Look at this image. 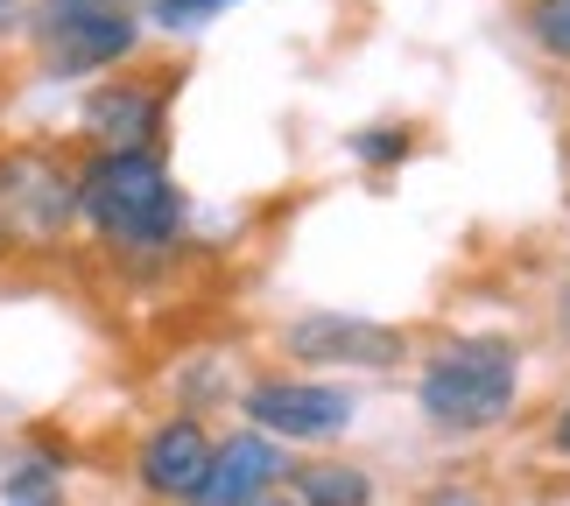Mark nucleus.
I'll list each match as a JSON object with an SVG mask.
<instances>
[{"label": "nucleus", "instance_id": "1", "mask_svg": "<svg viewBox=\"0 0 570 506\" xmlns=\"http://www.w3.org/2000/svg\"><path fill=\"white\" fill-rule=\"evenodd\" d=\"M78 218L114 254H156L184 232V190L169 183L163 148L135 156H85L78 162Z\"/></svg>", "mask_w": 570, "mask_h": 506}, {"label": "nucleus", "instance_id": "2", "mask_svg": "<svg viewBox=\"0 0 570 506\" xmlns=\"http://www.w3.org/2000/svg\"><path fill=\"white\" fill-rule=\"evenodd\" d=\"M514 387H521L514 338H458L423 366L415 401H423V423L436 436H479V429L508 423Z\"/></svg>", "mask_w": 570, "mask_h": 506}, {"label": "nucleus", "instance_id": "3", "mask_svg": "<svg viewBox=\"0 0 570 506\" xmlns=\"http://www.w3.org/2000/svg\"><path fill=\"white\" fill-rule=\"evenodd\" d=\"M29 42L42 57V78L78 85L141 50V14H135V0H36Z\"/></svg>", "mask_w": 570, "mask_h": 506}, {"label": "nucleus", "instance_id": "4", "mask_svg": "<svg viewBox=\"0 0 570 506\" xmlns=\"http://www.w3.org/2000/svg\"><path fill=\"white\" fill-rule=\"evenodd\" d=\"M78 226V169L42 156V148H14L0 156V232L8 239H63Z\"/></svg>", "mask_w": 570, "mask_h": 506}, {"label": "nucleus", "instance_id": "5", "mask_svg": "<svg viewBox=\"0 0 570 506\" xmlns=\"http://www.w3.org/2000/svg\"><path fill=\"white\" fill-rule=\"evenodd\" d=\"M239 408H247V429L275 436V444H332L353 423V394L324 380H254Z\"/></svg>", "mask_w": 570, "mask_h": 506}, {"label": "nucleus", "instance_id": "6", "mask_svg": "<svg viewBox=\"0 0 570 506\" xmlns=\"http://www.w3.org/2000/svg\"><path fill=\"white\" fill-rule=\"evenodd\" d=\"M169 92H177V78H114L99 92H85V141H92V156L163 148Z\"/></svg>", "mask_w": 570, "mask_h": 506}, {"label": "nucleus", "instance_id": "7", "mask_svg": "<svg viewBox=\"0 0 570 506\" xmlns=\"http://www.w3.org/2000/svg\"><path fill=\"white\" fill-rule=\"evenodd\" d=\"M282 345H289V359H303V366H366V373H387V366L409 359V338L394 331V324L345 317V310L296 317L289 331H282Z\"/></svg>", "mask_w": 570, "mask_h": 506}, {"label": "nucleus", "instance_id": "8", "mask_svg": "<svg viewBox=\"0 0 570 506\" xmlns=\"http://www.w3.org/2000/svg\"><path fill=\"white\" fill-rule=\"evenodd\" d=\"M205 465H212V436L197 415H169L141 436L135 450V486L148 499H169V506H190V493L205 486Z\"/></svg>", "mask_w": 570, "mask_h": 506}, {"label": "nucleus", "instance_id": "9", "mask_svg": "<svg viewBox=\"0 0 570 506\" xmlns=\"http://www.w3.org/2000/svg\"><path fill=\"white\" fill-rule=\"evenodd\" d=\"M289 465H282V444L261 429H239L226 444H212V465H205V486L190 493V506H261Z\"/></svg>", "mask_w": 570, "mask_h": 506}, {"label": "nucleus", "instance_id": "10", "mask_svg": "<svg viewBox=\"0 0 570 506\" xmlns=\"http://www.w3.org/2000/svg\"><path fill=\"white\" fill-rule=\"evenodd\" d=\"M289 499L296 506H374V478L360 465H289Z\"/></svg>", "mask_w": 570, "mask_h": 506}, {"label": "nucleus", "instance_id": "11", "mask_svg": "<svg viewBox=\"0 0 570 506\" xmlns=\"http://www.w3.org/2000/svg\"><path fill=\"white\" fill-rule=\"evenodd\" d=\"M0 506H63V457H21L0 478Z\"/></svg>", "mask_w": 570, "mask_h": 506}, {"label": "nucleus", "instance_id": "12", "mask_svg": "<svg viewBox=\"0 0 570 506\" xmlns=\"http://www.w3.org/2000/svg\"><path fill=\"white\" fill-rule=\"evenodd\" d=\"M233 8H247V0H148V21L169 36H190V29H212L218 14H233Z\"/></svg>", "mask_w": 570, "mask_h": 506}, {"label": "nucleus", "instance_id": "13", "mask_svg": "<svg viewBox=\"0 0 570 506\" xmlns=\"http://www.w3.org/2000/svg\"><path fill=\"white\" fill-rule=\"evenodd\" d=\"M529 36L550 57H570V0H529Z\"/></svg>", "mask_w": 570, "mask_h": 506}, {"label": "nucleus", "instance_id": "14", "mask_svg": "<svg viewBox=\"0 0 570 506\" xmlns=\"http://www.w3.org/2000/svg\"><path fill=\"white\" fill-rule=\"evenodd\" d=\"M409 148H415L409 127H360V135H353V156L360 162H402Z\"/></svg>", "mask_w": 570, "mask_h": 506}, {"label": "nucleus", "instance_id": "15", "mask_svg": "<svg viewBox=\"0 0 570 506\" xmlns=\"http://www.w3.org/2000/svg\"><path fill=\"white\" fill-rule=\"evenodd\" d=\"M14 29H29V0H0V36H14Z\"/></svg>", "mask_w": 570, "mask_h": 506}, {"label": "nucleus", "instance_id": "16", "mask_svg": "<svg viewBox=\"0 0 570 506\" xmlns=\"http://www.w3.org/2000/svg\"><path fill=\"white\" fill-rule=\"evenodd\" d=\"M550 444H557V450H563V457H570V401H563V408H557V423H550Z\"/></svg>", "mask_w": 570, "mask_h": 506}, {"label": "nucleus", "instance_id": "17", "mask_svg": "<svg viewBox=\"0 0 570 506\" xmlns=\"http://www.w3.org/2000/svg\"><path fill=\"white\" fill-rule=\"evenodd\" d=\"M261 506H296V499H289V493H268V499H261Z\"/></svg>", "mask_w": 570, "mask_h": 506}, {"label": "nucleus", "instance_id": "18", "mask_svg": "<svg viewBox=\"0 0 570 506\" xmlns=\"http://www.w3.org/2000/svg\"><path fill=\"white\" fill-rule=\"evenodd\" d=\"M563 331H570V289H563Z\"/></svg>", "mask_w": 570, "mask_h": 506}, {"label": "nucleus", "instance_id": "19", "mask_svg": "<svg viewBox=\"0 0 570 506\" xmlns=\"http://www.w3.org/2000/svg\"><path fill=\"white\" fill-rule=\"evenodd\" d=\"M0 247H8V232H0Z\"/></svg>", "mask_w": 570, "mask_h": 506}]
</instances>
